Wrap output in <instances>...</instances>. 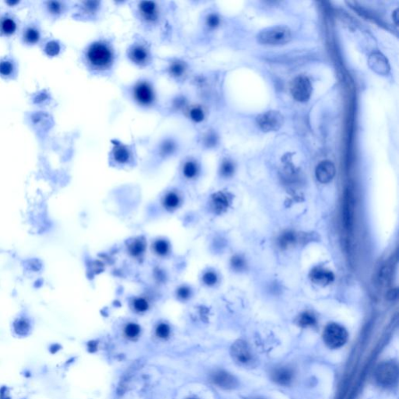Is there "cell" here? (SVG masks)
Returning <instances> with one entry per match:
<instances>
[{
    "mask_svg": "<svg viewBox=\"0 0 399 399\" xmlns=\"http://www.w3.org/2000/svg\"><path fill=\"white\" fill-rule=\"evenodd\" d=\"M333 273L330 270H325L323 268L313 269L311 272V279L314 283L319 284V285H329L331 282H333Z\"/></svg>",
    "mask_w": 399,
    "mask_h": 399,
    "instance_id": "9a60e30c",
    "label": "cell"
},
{
    "mask_svg": "<svg viewBox=\"0 0 399 399\" xmlns=\"http://www.w3.org/2000/svg\"><path fill=\"white\" fill-rule=\"evenodd\" d=\"M190 119L195 122H202L205 119V113L201 107H193L189 113Z\"/></svg>",
    "mask_w": 399,
    "mask_h": 399,
    "instance_id": "484cf974",
    "label": "cell"
},
{
    "mask_svg": "<svg viewBox=\"0 0 399 399\" xmlns=\"http://www.w3.org/2000/svg\"><path fill=\"white\" fill-rule=\"evenodd\" d=\"M219 17L217 15L211 14V16L208 17V26L211 28H215L219 25Z\"/></svg>",
    "mask_w": 399,
    "mask_h": 399,
    "instance_id": "e575fe53",
    "label": "cell"
},
{
    "mask_svg": "<svg viewBox=\"0 0 399 399\" xmlns=\"http://www.w3.org/2000/svg\"><path fill=\"white\" fill-rule=\"evenodd\" d=\"M235 171V166L233 163L229 160H225L221 166V175L224 177H230L232 176Z\"/></svg>",
    "mask_w": 399,
    "mask_h": 399,
    "instance_id": "cb8c5ba5",
    "label": "cell"
},
{
    "mask_svg": "<svg viewBox=\"0 0 399 399\" xmlns=\"http://www.w3.org/2000/svg\"><path fill=\"white\" fill-rule=\"evenodd\" d=\"M324 342L332 348L337 349L341 347L347 341L348 333L346 329L336 323H331L326 327L323 332Z\"/></svg>",
    "mask_w": 399,
    "mask_h": 399,
    "instance_id": "3957f363",
    "label": "cell"
},
{
    "mask_svg": "<svg viewBox=\"0 0 399 399\" xmlns=\"http://www.w3.org/2000/svg\"><path fill=\"white\" fill-rule=\"evenodd\" d=\"M113 156L116 162L124 164L131 159V151L128 149V147L120 143H116V148L113 150Z\"/></svg>",
    "mask_w": 399,
    "mask_h": 399,
    "instance_id": "ac0fdd59",
    "label": "cell"
},
{
    "mask_svg": "<svg viewBox=\"0 0 399 399\" xmlns=\"http://www.w3.org/2000/svg\"><path fill=\"white\" fill-rule=\"evenodd\" d=\"M292 95L298 102H307L312 94V85L309 78L299 76L295 78L290 86Z\"/></svg>",
    "mask_w": 399,
    "mask_h": 399,
    "instance_id": "5b68a950",
    "label": "cell"
},
{
    "mask_svg": "<svg viewBox=\"0 0 399 399\" xmlns=\"http://www.w3.org/2000/svg\"><path fill=\"white\" fill-rule=\"evenodd\" d=\"M231 264L232 267H233L235 270H240L243 269L245 266L244 260L240 256H235L231 260Z\"/></svg>",
    "mask_w": 399,
    "mask_h": 399,
    "instance_id": "d6a6232c",
    "label": "cell"
},
{
    "mask_svg": "<svg viewBox=\"0 0 399 399\" xmlns=\"http://www.w3.org/2000/svg\"><path fill=\"white\" fill-rule=\"evenodd\" d=\"M1 29H2L3 32L5 33L6 34H13L16 30V24L13 20L10 19V18L5 19L1 24Z\"/></svg>",
    "mask_w": 399,
    "mask_h": 399,
    "instance_id": "83f0119b",
    "label": "cell"
},
{
    "mask_svg": "<svg viewBox=\"0 0 399 399\" xmlns=\"http://www.w3.org/2000/svg\"><path fill=\"white\" fill-rule=\"evenodd\" d=\"M134 310L139 313L146 312L149 309V303L145 298L137 297L135 298L133 303Z\"/></svg>",
    "mask_w": 399,
    "mask_h": 399,
    "instance_id": "d4e9b609",
    "label": "cell"
},
{
    "mask_svg": "<svg viewBox=\"0 0 399 399\" xmlns=\"http://www.w3.org/2000/svg\"><path fill=\"white\" fill-rule=\"evenodd\" d=\"M199 166L194 159H188L184 162L182 168L183 175L187 179H194L199 173Z\"/></svg>",
    "mask_w": 399,
    "mask_h": 399,
    "instance_id": "2e32d148",
    "label": "cell"
},
{
    "mask_svg": "<svg viewBox=\"0 0 399 399\" xmlns=\"http://www.w3.org/2000/svg\"><path fill=\"white\" fill-rule=\"evenodd\" d=\"M140 332V328L138 324L134 323H128L125 328V334L130 338H134L138 336Z\"/></svg>",
    "mask_w": 399,
    "mask_h": 399,
    "instance_id": "4316f807",
    "label": "cell"
},
{
    "mask_svg": "<svg viewBox=\"0 0 399 399\" xmlns=\"http://www.w3.org/2000/svg\"><path fill=\"white\" fill-rule=\"evenodd\" d=\"M191 294V289L186 285H182L177 289V296L179 299H183V300L190 299Z\"/></svg>",
    "mask_w": 399,
    "mask_h": 399,
    "instance_id": "1f68e13d",
    "label": "cell"
},
{
    "mask_svg": "<svg viewBox=\"0 0 399 399\" xmlns=\"http://www.w3.org/2000/svg\"><path fill=\"white\" fill-rule=\"evenodd\" d=\"M87 62L96 69H108L114 60V54L111 47L103 42L92 44L87 51Z\"/></svg>",
    "mask_w": 399,
    "mask_h": 399,
    "instance_id": "6da1fadb",
    "label": "cell"
},
{
    "mask_svg": "<svg viewBox=\"0 0 399 399\" xmlns=\"http://www.w3.org/2000/svg\"><path fill=\"white\" fill-rule=\"evenodd\" d=\"M315 317L309 313L303 314L299 319V323L303 326H311L315 323Z\"/></svg>",
    "mask_w": 399,
    "mask_h": 399,
    "instance_id": "4dcf8cb0",
    "label": "cell"
},
{
    "mask_svg": "<svg viewBox=\"0 0 399 399\" xmlns=\"http://www.w3.org/2000/svg\"><path fill=\"white\" fill-rule=\"evenodd\" d=\"M393 17L394 18L396 24H397V21H398V9H397V10L394 11V14H393Z\"/></svg>",
    "mask_w": 399,
    "mask_h": 399,
    "instance_id": "8d00e7d4",
    "label": "cell"
},
{
    "mask_svg": "<svg viewBox=\"0 0 399 399\" xmlns=\"http://www.w3.org/2000/svg\"><path fill=\"white\" fill-rule=\"evenodd\" d=\"M335 175V167L331 161H323L316 169V177L319 182L328 184L332 180Z\"/></svg>",
    "mask_w": 399,
    "mask_h": 399,
    "instance_id": "8fae6325",
    "label": "cell"
},
{
    "mask_svg": "<svg viewBox=\"0 0 399 399\" xmlns=\"http://www.w3.org/2000/svg\"><path fill=\"white\" fill-rule=\"evenodd\" d=\"M11 69L12 66L8 64V63H4L0 66V71L4 74H9L11 71Z\"/></svg>",
    "mask_w": 399,
    "mask_h": 399,
    "instance_id": "d590c367",
    "label": "cell"
},
{
    "mask_svg": "<svg viewBox=\"0 0 399 399\" xmlns=\"http://www.w3.org/2000/svg\"><path fill=\"white\" fill-rule=\"evenodd\" d=\"M211 382L225 389H231L237 386V380L230 373L225 371H217L211 376Z\"/></svg>",
    "mask_w": 399,
    "mask_h": 399,
    "instance_id": "7c38bea8",
    "label": "cell"
},
{
    "mask_svg": "<svg viewBox=\"0 0 399 399\" xmlns=\"http://www.w3.org/2000/svg\"><path fill=\"white\" fill-rule=\"evenodd\" d=\"M139 12L142 19L144 20L147 22H155L159 16L158 7L153 2L140 3L139 5Z\"/></svg>",
    "mask_w": 399,
    "mask_h": 399,
    "instance_id": "4fadbf2b",
    "label": "cell"
},
{
    "mask_svg": "<svg viewBox=\"0 0 399 399\" xmlns=\"http://www.w3.org/2000/svg\"><path fill=\"white\" fill-rule=\"evenodd\" d=\"M134 97L136 102L142 106H150L155 101V92L152 84L147 81H140L134 88Z\"/></svg>",
    "mask_w": 399,
    "mask_h": 399,
    "instance_id": "8992f818",
    "label": "cell"
},
{
    "mask_svg": "<svg viewBox=\"0 0 399 399\" xmlns=\"http://www.w3.org/2000/svg\"><path fill=\"white\" fill-rule=\"evenodd\" d=\"M153 249L157 255L160 257H165L169 253V250H170V246L166 240H158L154 243Z\"/></svg>",
    "mask_w": 399,
    "mask_h": 399,
    "instance_id": "7402d4cb",
    "label": "cell"
},
{
    "mask_svg": "<svg viewBox=\"0 0 399 399\" xmlns=\"http://www.w3.org/2000/svg\"><path fill=\"white\" fill-rule=\"evenodd\" d=\"M187 67V65L184 62L176 61L173 62L169 66V72L175 78H181L186 74Z\"/></svg>",
    "mask_w": 399,
    "mask_h": 399,
    "instance_id": "44dd1931",
    "label": "cell"
},
{
    "mask_svg": "<svg viewBox=\"0 0 399 399\" xmlns=\"http://www.w3.org/2000/svg\"><path fill=\"white\" fill-rule=\"evenodd\" d=\"M155 332L157 336L159 337L160 338H167L170 335V329L166 323H161L158 324Z\"/></svg>",
    "mask_w": 399,
    "mask_h": 399,
    "instance_id": "f546056e",
    "label": "cell"
},
{
    "mask_svg": "<svg viewBox=\"0 0 399 399\" xmlns=\"http://www.w3.org/2000/svg\"><path fill=\"white\" fill-rule=\"evenodd\" d=\"M202 281L208 286H213L217 282V276L214 271H207L204 274Z\"/></svg>",
    "mask_w": 399,
    "mask_h": 399,
    "instance_id": "f1b7e54d",
    "label": "cell"
},
{
    "mask_svg": "<svg viewBox=\"0 0 399 399\" xmlns=\"http://www.w3.org/2000/svg\"><path fill=\"white\" fill-rule=\"evenodd\" d=\"M397 367L394 362H384L377 368L376 378L380 385L391 386L397 382Z\"/></svg>",
    "mask_w": 399,
    "mask_h": 399,
    "instance_id": "52a82bcc",
    "label": "cell"
},
{
    "mask_svg": "<svg viewBox=\"0 0 399 399\" xmlns=\"http://www.w3.org/2000/svg\"><path fill=\"white\" fill-rule=\"evenodd\" d=\"M128 55L131 61L140 66L146 65L147 63H149L151 59L150 50L145 45H140V44L133 45L130 48Z\"/></svg>",
    "mask_w": 399,
    "mask_h": 399,
    "instance_id": "30bf717a",
    "label": "cell"
},
{
    "mask_svg": "<svg viewBox=\"0 0 399 399\" xmlns=\"http://www.w3.org/2000/svg\"><path fill=\"white\" fill-rule=\"evenodd\" d=\"M211 208L214 212L221 214L226 211L230 205L229 196L224 192H217L211 196Z\"/></svg>",
    "mask_w": 399,
    "mask_h": 399,
    "instance_id": "5bb4252c",
    "label": "cell"
},
{
    "mask_svg": "<svg viewBox=\"0 0 399 399\" xmlns=\"http://www.w3.org/2000/svg\"><path fill=\"white\" fill-rule=\"evenodd\" d=\"M258 42L262 45H285L291 41L292 33L287 27H271L261 31L258 34Z\"/></svg>",
    "mask_w": 399,
    "mask_h": 399,
    "instance_id": "7a4b0ae2",
    "label": "cell"
},
{
    "mask_svg": "<svg viewBox=\"0 0 399 399\" xmlns=\"http://www.w3.org/2000/svg\"><path fill=\"white\" fill-rule=\"evenodd\" d=\"M296 240V235L293 232H285L279 239V245L282 248H288V246H291L292 245L294 244Z\"/></svg>",
    "mask_w": 399,
    "mask_h": 399,
    "instance_id": "603a6c76",
    "label": "cell"
},
{
    "mask_svg": "<svg viewBox=\"0 0 399 399\" xmlns=\"http://www.w3.org/2000/svg\"><path fill=\"white\" fill-rule=\"evenodd\" d=\"M190 399H195V398H190Z\"/></svg>",
    "mask_w": 399,
    "mask_h": 399,
    "instance_id": "74e56055",
    "label": "cell"
},
{
    "mask_svg": "<svg viewBox=\"0 0 399 399\" xmlns=\"http://www.w3.org/2000/svg\"><path fill=\"white\" fill-rule=\"evenodd\" d=\"M162 203L163 206L168 211H173L179 208L181 204V197L176 192H169L163 198Z\"/></svg>",
    "mask_w": 399,
    "mask_h": 399,
    "instance_id": "d6986e66",
    "label": "cell"
},
{
    "mask_svg": "<svg viewBox=\"0 0 399 399\" xmlns=\"http://www.w3.org/2000/svg\"><path fill=\"white\" fill-rule=\"evenodd\" d=\"M147 244L144 239L137 238L128 246V252L134 258H142L146 251Z\"/></svg>",
    "mask_w": 399,
    "mask_h": 399,
    "instance_id": "e0dca14e",
    "label": "cell"
},
{
    "mask_svg": "<svg viewBox=\"0 0 399 399\" xmlns=\"http://www.w3.org/2000/svg\"><path fill=\"white\" fill-rule=\"evenodd\" d=\"M232 355L234 359L242 364H248L253 359V355L249 346L243 341H238L232 346Z\"/></svg>",
    "mask_w": 399,
    "mask_h": 399,
    "instance_id": "9c48e42d",
    "label": "cell"
},
{
    "mask_svg": "<svg viewBox=\"0 0 399 399\" xmlns=\"http://www.w3.org/2000/svg\"><path fill=\"white\" fill-rule=\"evenodd\" d=\"M292 378H293V373L288 369L282 368L276 370L274 374L275 380L282 385H286L288 382H291Z\"/></svg>",
    "mask_w": 399,
    "mask_h": 399,
    "instance_id": "ffe728a7",
    "label": "cell"
},
{
    "mask_svg": "<svg viewBox=\"0 0 399 399\" xmlns=\"http://www.w3.org/2000/svg\"><path fill=\"white\" fill-rule=\"evenodd\" d=\"M354 219V201L353 195L349 190L344 193V203H343L342 222L346 230H350L353 226Z\"/></svg>",
    "mask_w": 399,
    "mask_h": 399,
    "instance_id": "ba28073f",
    "label": "cell"
},
{
    "mask_svg": "<svg viewBox=\"0 0 399 399\" xmlns=\"http://www.w3.org/2000/svg\"><path fill=\"white\" fill-rule=\"evenodd\" d=\"M256 120L258 126L264 132L278 131L284 124L283 116L277 111H268L260 114Z\"/></svg>",
    "mask_w": 399,
    "mask_h": 399,
    "instance_id": "277c9868",
    "label": "cell"
},
{
    "mask_svg": "<svg viewBox=\"0 0 399 399\" xmlns=\"http://www.w3.org/2000/svg\"><path fill=\"white\" fill-rule=\"evenodd\" d=\"M39 33L36 30L28 29L27 31L26 34H25V39L30 43H34L39 40Z\"/></svg>",
    "mask_w": 399,
    "mask_h": 399,
    "instance_id": "836d02e7",
    "label": "cell"
}]
</instances>
